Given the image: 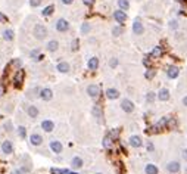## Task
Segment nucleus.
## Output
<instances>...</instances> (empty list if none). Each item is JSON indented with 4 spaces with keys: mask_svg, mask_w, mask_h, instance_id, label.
Returning a JSON list of instances; mask_svg holds the SVG:
<instances>
[{
    "mask_svg": "<svg viewBox=\"0 0 187 174\" xmlns=\"http://www.w3.org/2000/svg\"><path fill=\"white\" fill-rule=\"evenodd\" d=\"M34 35L37 40H43V39H46V35H47V28L41 24H37L34 28Z\"/></svg>",
    "mask_w": 187,
    "mask_h": 174,
    "instance_id": "f257e3e1",
    "label": "nucleus"
},
{
    "mask_svg": "<svg viewBox=\"0 0 187 174\" xmlns=\"http://www.w3.org/2000/svg\"><path fill=\"white\" fill-rule=\"evenodd\" d=\"M121 108H122L124 112H133V111H134V103H133L131 100L124 99L121 102Z\"/></svg>",
    "mask_w": 187,
    "mask_h": 174,
    "instance_id": "f03ea898",
    "label": "nucleus"
},
{
    "mask_svg": "<svg viewBox=\"0 0 187 174\" xmlns=\"http://www.w3.org/2000/svg\"><path fill=\"white\" fill-rule=\"evenodd\" d=\"M99 86H96V84H90L88 87H87V93H88V96L90 98H93V99H96L97 96H99Z\"/></svg>",
    "mask_w": 187,
    "mask_h": 174,
    "instance_id": "7ed1b4c3",
    "label": "nucleus"
},
{
    "mask_svg": "<svg viewBox=\"0 0 187 174\" xmlns=\"http://www.w3.org/2000/svg\"><path fill=\"white\" fill-rule=\"evenodd\" d=\"M69 28V24H68V21L67 19H58V22H56V30L58 31H60V33H63V31H67Z\"/></svg>",
    "mask_w": 187,
    "mask_h": 174,
    "instance_id": "20e7f679",
    "label": "nucleus"
},
{
    "mask_svg": "<svg viewBox=\"0 0 187 174\" xmlns=\"http://www.w3.org/2000/svg\"><path fill=\"white\" fill-rule=\"evenodd\" d=\"M180 74V71H178V68L177 66H167V75L170 77L171 80H174V78H177Z\"/></svg>",
    "mask_w": 187,
    "mask_h": 174,
    "instance_id": "39448f33",
    "label": "nucleus"
},
{
    "mask_svg": "<svg viewBox=\"0 0 187 174\" xmlns=\"http://www.w3.org/2000/svg\"><path fill=\"white\" fill-rule=\"evenodd\" d=\"M22 81H24V71L19 69L16 74H15V78H13V84L15 87H21L22 86Z\"/></svg>",
    "mask_w": 187,
    "mask_h": 174,
    "instance_id": "423d86ee",
    "label": "nucleus"
},
{
    "mask_svg": "<svg viewBox=\"0 0 187 174\" xmlns=\"http://www.w3.org/2000/svg\"><path fill=\"white\" fill-rule=\"evenodd\" d=\"M2 150H3V154H6V155L12 154V152H13V145H12V142L10 140L3 142V143H2Z\"/></svg>",
    "mask_w": 187,
    "mask_h": 174,
    "instance_id": "0eeeda50",
    "label": "nucleus"
},
{
    "mask_svg": "<svg viewBox=\"0 0 187 174\" xmlns=\"http://www.w3.org/2000/svg\"><path fill=\"white\" fill-rule=\"evenodd\" d=\"M113 18H115V21L119 22V24H122V22L127 21V15H125L124 10H117V12H113Z\"/></svg>",
    "mask_w": 187,
    "mask_h": 174,
    "instance_id": "6e6552de",
    "label": "nucleus"
},
{
    "mask_svg": "<svg viewBox=\"0 0 187 174\" xmlns=\"http://www.w3.org/2000/svg\"><path fill=\"white\" fill-rule=\"evenodd\" d=\"M133 31H134V34H137V35L143 34L145 28H143V24L140 22V19H136V21H134V24H133Z\"/></svg>",
    "mask_w": 187,
    "mask_h": 174,
    "instance_id": "1a4fd4ad",
    "label": "nucleus"
},
{
    "mask_svg": "<svg viewBox=\"0 0 187 174\" xmlns=\"http://www.w3.org/2000/svg\"><path fill=\"white\" fill-rule=\"evenodd\" d=\"M50 149L55 152V154H60L62 152V143L60 142H58V140H52L50 142Z\"/></svg>",
    "mask_w": 187,
    "mask_h": 174,
    "instance_id": "9d476101",
    "label": "nucleus"
},
{
    "mask_svg": "<svg viewBox=\"0 0 187 174\" xmlns=\"http://www.w3.org/2000/svg\"><path fill=\"white\" fill-rule=\"evenodd\" d=\"M40 98L43 100H50L53 98V91L50 89H43V90H40Z\"/></svg>",
    "mask_w": 187,
    "mask_h": 174,
    "instance_id": "9b49d317",
    "label": "nucleus"
},
{
    "mask_svg": "<svg viewBox=\"0 0 187 174\" xmlns=\"http://www.w3.org/2000/svg\"><path fill=\"white\" fill-rule=\"evenodd\" d=\"M30 142H31V145H34V146H40L43 143V137L40 134H31V136H30Z\"/></svg>",
    "mask_w": 187,
    "mask_h": 174,
    "instance_id": "f8f14e48",
    "label": "nucleus"
},
{
    "mask_svg": "<svg viewBox=\"0 0 187 174\" xmlns=\"http://www.w3.org/2000/svg\"><path fill=\"white\" fill-rule=\"evenodd\" d=\"M41 128L44 130V131L50 133V131H53V128H55V124L52 123L50 120H44V121L41 123Z\"/></svg>",
    "mask_w": 187,
    "mask_h": 174,
    "instance_id": "ddd939ff",
    "label": "nucleus"
},
{
    "mask_svg": "<svg viewBox=\"0 0 187 174\" xmlns=\"http://www.w3.org/2000/svg\"><path fill=\"white\" fill-rule=\"evenodd\" d=\"M130 145H131L133 148H140V146L143 145V142H142V139H140L138 136H131V137H130Z\"/></svg>",
    "mask_w": 187,
    "mask_h": 174,
    "instance_id": "4468645a",
    "label": "nucleus"
},
{
    "mask_svg": "<svg viewBox=\"0 0 187 174\" xmlns=\"http://www.w3.org/2000/svg\"><path fill=\"white\" fill-rule=\"evenodd\" d=\"M167 170H168L170 173H178L180 171V164L177 162V161H172V162H170V164L167 165Z\"/></svg>",
    "mask_w": 187,
    "mask_h": 174,
    "instance_id": "2eb2a0df",
    "label": "nucleus"
},
{
    "mask_svg": "<svg viewBox=\"0 0 187 174\" xmlns=\"http://www.w3.org/2000/svg\"><path fill=\"white\" fill-rule=\"evenodd\" d=\"M106 98H108V99H118L119 91L117 90V89H108V90H106Z\"/></svg>",
    "mask_w": 187,
    "mask_h": 174,
    "instance_id": "dca6fc26",
    "label": "nucleus"
},
{
    "mask_svg": "<svg viewBox=\"0 0 187 174\" xmlns=\"http://www.w3.org/2000/svg\"><path fill=\"white\" fill-rule=\"evenodd\" d=\"M158 98H159V100H162V102L170 99V91H168V89H162V90L158 93Z\"/></svg>",
    "mask_w": 187,
    "mask_h": 174,
    "instance_id": "f3484780",
    "label": "nucleus"
},
{
    "mask_svg": "<svg viewBox=\"0 0 187 174\" xmlns=\"http://www.w3.org/2000/svg\"><path fill=\"white\" fill-rule=\"evenodd\" d=\"M162 55H164V49H162L161 46H156V47L150 52V56H152V58H161Z\"/></svg>",
    "mask_w": 187,
    "mask_h": 174,
    "instance_id": "a211bd4d",
    "label": "nucleus"
},
{
    "mask_svg": "<svg viewBox=\"0 0 187 174\" xmlns=\"http://www.w3.org/2000/svg\"><path fill=\"white\" fill-rule=\"evenodd\" d=\"M88 69H92V71H96L97 69V66H99V59L97 58H92L88 59Z\"/></svg>",
    "mask_w": 187,
    "mask_h": 174,
    "instance_id": "6ab92c4d",
    "label": "nucleus"
},
{
    "mask_svg": "<svg viewBox=\"0 0 187 174\" xmlns=\"http://www.w3.org/2000/svg\"><path fill=\"white\" fill-rule=\"evenodd\" d=\"M71 165H72V168H81L83 167V159L80 157H75V158H72V161H71Z\"/></svg>",
    "mask_w": 187,
    "mask_h": 174,
    "instance_id": "aec40b11",
    "label": "nucleus"
},
{
    "mask_svg": "<svg viewBox=\"0 0 187 174\" xmlns=\"http://www.w3.org/2000/svg\"><path fill=\"white\" fill-rule=\"evenodd\" d=\"M27 114L31 117V118H37V115H38V109L35 108V106H27Z\"/></svg>",
    "mask_w": 187,
    "mask_h": 174,
    "instance_id": "412c9836",
    "label": "nucleus"
},
{
    "mask_svg": "<svg viewBox=\"0 0 187 174\" xmlns=\"http://www.w3.org/2000/svg\"><path fill=\"white\" fill-rule=\"evenodd\" d=\"M145 171H146V174H158V167L153 165V164H147Z\"/></svg>",
    "mask_w": 187,
    "mask_h": 174,
    "instance_id": "4be33fe9",
    "label": "nucleus"
},
{
    "mask_svg": "<svg viewBox=\"0 0 187 174\" xmlns=\"http://www.w3.org/2000/svg\"><path fill=\"white\" fill-rule=\"evenodd\" d=\"M58 71H59V72H68L69 64H67V62H59V64H58Z\"/></svg>",
    "mask_w": 187,
    "mask_h": 174,
    "instance_id": "5701e85b",
    "label": "nucleus"
},
{
    "mask_svg": "<svg viewBox=\"0 0 187 174\" xmlns=\"http://www.w3.org/2000/svg\"><path fill=\"white\" fill-rule=\"evenodd\" d=\"M112 142H113V139H112V136H111V134L105 136V139H103V146L109 149V148L112 146Z\"/></svg>",
    "mask_w": 187,
    "mask_h": 174,
    "instance_id": "b1692460",
    "label": "nucleus"
},
{
    "mask_svg": "<svg viewBox=\"0 0 187 174\" xmlns=\"http://www.w3.org/2000/svg\"><path fill=\"white\" fill-rule=\"evenodd\" d=\"M3 39L8 40V42H12L13 40V31L12 30H5L3 31Z\"/></svg>",
    "mask_w": 187,
    "mask_h": 174,
    "instance_id": "393cba45",
    "label": "nucleus"
},
{
    "mask_svg": "<svg viewBox=\"0 0 187 174\" xmlns=\"http://www.w3.org/2000/svg\"><path fill=\"white\" fill-rule=\"evenodd\" d=\"M59 47V43L56 42V40H52V42L47 43V49L50 50V52H55V50H58Z\"/></svg>",
    "mask_w": 187,
    "mask_h": 174,
    "instance_id": "a878e982",
    "label": "nucleus"
},
{
    "mask_svg": "<svg viewBox=\"0 0 187 174\" xmlns=\"http://www.w3.org/2000/svg\"><path fill=\"white\" fill-rule=\"evenodd\" d=\"M118 6L121 8V10H127L130 8V3L128 0H118Z\"/></svg>",
    "mask_w": 187,
    "mask_h": 174,
    "instance_id": "bb28decb",
    "label": "nucleus"
},
{
    "mask_svg": "<svg viewBox=\"0 0 187 174\" xmlns=\"http://www.w3.org/2000/svg\"><path fill=\"white\" fill-rule=\"evenodd\" d=\"M31 58L34 59V61H41V59H43V55H40V52L35 49V50H33V52H31Z\"/></svg>",
    "mask_w": 187,
    "mask_h": 174,
    "instance_id": "cd10ccee",
    "label": "nucleus"
},
{
    "mask_svg": "<svg viewBox=\"0 0 187 174\" xmlns=\"http://www.w3.org/2000/svg\"><path fill=\"white\" fill-rule=\"evenodd\" d=\"M53 10H55V8H53V6H47V8H44L43 9V17H49V15H52V12H53Z\"/></svg>",
    "mask_w": 187,
    "mask_h": 174,
    "instance_id": "c85d7f7f",
    "label": "nucleus"
},
{
    "mask_svg": "<svg viewBox=\"0 0 187 174\" xmlns=\"http://www.w3.org/2000/svg\"><path fill=\"white\" fill-rule=\"evenodd\" d=\"M18 134H19V137H22V139H24V137L27 136L25 127H22V125H21V127H18Z\"/></svg>",
    "mask_w": 187,
    "mask_h": 174,
    "instance_id": "c756f323",
    "label": "nucleus"
},
{
    "mask_svg": "<svg viewBox=\"0 0 187 174\" xmlns=\"http://www.w3.org/2000/svg\"><path fill=\"white\" fill-rule=\"evenodd\" d=\"M112 34H113L115 37H118V35H121V34H122V28H121V27H115V28L112 30Z\"/></svg>",
    "mask_w": 187,
    "mask_h": 174,
    "instance_id": "7c9ffc66",
    "label": "nucleus"
},
{
    "mask_svg": "<svg viewBox=\"0 0 187 174\" xmlns=\"http://www.w3.org/2000/svg\"><path fill=\"white\" fill-rule=\"evenodd\" d=\"M145 77L147 78V80H152L153 77H155V71H153V69H147V71H146V74H145Z\"/></svg>",
    "mask_w": 187,
    "mask_h": 174,
    "instance_id": "2f4dec72",
    "label": "nucleus"
},
{
    "mask_svg": "<svg viewBox=\"0 0 187 174\" xmlns=\"http://www.w3.org/2000/svg\"><path fill=\"white\" fill-rule=\"evenodd\" d=\"M50 173L52 174H65L67 173V170H62V168H52Z\"/></svg>",
    "mask_w": 187,
    "mask_h": 174,
    "instance_id": "473e14b6",
    "label": "nucleus"
},
{
    "mask_svg": "<svg viewBox=\"0 0 187 174\" xmlns=\"http://www.w3.org/2000/svg\"><path fill=\"white\" fill-rule=\"evenodd\" d=\"M155 98H156V94H155L153 91H149V93H147V96H146V100H147V102H153Z\"/></svg>",
    "mask_w": 187,
    "mask_h": 174,
    "instance_id": "72a5a7b5",
    "label": "nucleus"
},
{
    "mask_svg": "<svg viewBox=\"0 0 187 174\" xmlns=\"http://www.w3.org/2000/svg\"><path fill=\"white\" fill-rule=\"evenodd\" d=\"M93 114L97 117L99 120L102 118V112H100V108H99V106H94V108H93Z\"/></svg>",
    "mask_w": 187,
    "mask_h": 174,
    "instance_id": "f704fd0d",
    "label": "nucleus"
},
{
    "mask_svg": "<svg viewBox=\"0 0 187 174\" xmlns=\"http://www.w3.org/2000/svg\"><path fill=\"white\" fill-rule=\"evenodd\" d=\"M88 31H90V25H88V24H83V27H81V33L87 34Z\"/></svg>",
    "mask_w": 187,
    "mask_h": 174,
    "instance_id": "c9c22d12",
    "label": "nucleus"
},
{
    "mask_svg": "<svg viewBox=\"0 0 187 174\" xmlns=\"http://www.w3.org/2000/svg\"><path fill=\"white\" fill-rule=\"evenodd\" d=\"M40 3H41V0H30V5H31L33 8H37V6H40Z\"/></svg>",
    "mask_w": 187,
    "mask_h": 174,
    "instance_id": "e433bc0d",
    "label": "nucleus"
},
{
    "mask_svg": "<svg viewBox=\"0 0 187 174\" xmlns=\"http://www.w3.org/2000/svg\"><path fill=\"white\" fill-rule=\"evenodd\" d=\"M175 125H177V121H175V120H171V118H170V121H168V127H171V128L174 130V128H175Z\"/></svg>",
    "mask_w": 187,
    "mask_h": 174,
    "instance_id": "4c0bfd02",
    "label": "nucleus"
},
{
    "mask_svg": "<svg viewBox=\"0 0 187 174\" xmlns=\"http://www.w3.org/2000/svg\"><path fill=\"white\" fill-rule=\"evenodd\" d=\"M21 64H22V62H21V59H15V61H12V62H10V65H13V66H21Z\"/></svg>",
    "mask_w": 187,
    "mask_h": 174,
    "instance_id": "58836bf2",
    "label": "nucleus"
},
{
    "mask_svg": "<svg viewBox=\"0 0 187 174\" xmlns=\"http://www.w3.org/2000/svg\"><path fill=\"white\" fill-rule=\"evenodd\" d=\"M109 65H111L112 68H115V66L118 65V59H115V58H113V59H111V62H109Z\"/></svg>",
    "mask_w": 187,
    "mask_h": 174,
    "instance_id": "ea45409f",
    "label": "nucleus"
},
{
    "mask_svg": "<svg viewBox=\"0 0 187 174\" xmlns=\"http://www.w3.org/2000/svg\"><path fill=\"white\" fill-rule=\"evenodd\" d=\"M71 49L72 50H78V40H74V42H72V47H71Z\"/></svg>",
    "mask_w": 187,
    "mask_h": 174,
    "instance_id": "a19ab883",
    "label": "nucleus"
},
{
    "mask_svg": "<svg viewBox=\"0 0 187 174\" xmlns=\"http://www.w3.org/2000/svg\"><path fill=\"white\" fill-rule=\"evenodd\" d=\"M118 134H119V130H113V131L111 133L112 139H117V137H118Z\"/></svg>",
    "mask_w": 187,
    "mask_h": 174,
    "instance_id": "79ce46f5",
    "label": "nucleus"
},
{
    "mask_svg": "<svg viewBox=\"0 0 187 174\" xmlns=\"http://www.w3.org/2000/svg\"><path fill=\"white\" fill-rule=\"evenodd\" d=\"M6 21H8V18H6L3 13H2V12H0V22H6Z\"/></svg>",
    "mask_w": 187,
    "mask_h": 174,
    "instance_id": "37998d69",
    "label": "nucleus"
},
{
    "mask_svg": "<svg viewBox=\"0 0 187 174\" xmlns=\"http://www.w3.org/2000/svg\"><path fill=\"white\" fill-rule=\"evenodd\" d=\"M143 64H145L146 66H150V62H149V58H145V59H143Z\"/></svg>",
    "mask_w": 187,
    "mask_h": 174,
    "instance_id": "c03bdc74",
    "label": "nucleus"
},
{
    "mask_svg": "<svg viewBox=\"0 0 187 174\" xmlns=\"http://www.w3.org/2000/svg\"><path fill=\"white\" fill-rule=\"evenodd\" d=\"M170 27L175 30V28H177V22H175V21H171V25H170Z\"/></svg>",
    "mask_w": 187,
    "mask_h": 174,
    "instance_id": "a18cd8bd",
    "label": "nucleus"
},
{
    "mask_svg": "<svg viewBox=\"0 0 187 174\" xmlns=\"http://www.w3.org/2000/svg\"><path fill=\"white\" fill-rule=\"evenodd\" d=\"M83 2H84L85 5H88V6H90V5H93V2H94V0H83Z\"/></svg>",
    "mask_w": 187,
    "mask_h": 174,
    "instance_id": "49530a36",
    "label": "nucleus"
},
{
    "mask_svg": "<svg viewBox=\"0 0 187 174\" xmlns=\"http://www.w3.org/2000/svg\"><path fill=\"white\" fill-rule=\"evenodd\" d=\"M147 150H150V152L153 150V145H152V143H147Z\"/></svg>",
    "mask_w": 187,
    "mask_h": 174,
    "instance_id": "de8ad7c7",
    "label": "nucleus"
},
{
    "mask_svg": "<svg viewBox=\"0 0 187 174\" xmlns=\"http://www.w3.org/2000/svg\"><path fill=\"white\" fill-rule=\"evenodd\" d=\"M74 0H62V3H65V5H71Z\"/></svg>",
    "mask_w": 187,
    "mask_h": 174,
    "instance_id": "09e8293b",
    "label": "nucleus"
},
{
    "mask_svg": "<svg viewBox=\"0 0 187 174\" xmlns=\"http://www.w3.org/2000/svg\"><path fill=\"white\" fill-rule=\"evenodd\" d=\"M183 158H184V159H187V149L183 152Z\"/></svg>",
    "mask_w": 187,
    "mask_h": 174,
    "instance_id": "8fccbe9b",
    "label": "nucleus"
},
{
    "mask_svg": "<svg viewBox=\"0 0 187 174\" xmlns=\"http://www.w3.org/2000/svg\"><path fill=\"white\" fill-rule=\"evenodd\" d=\"M183 103H184V106H187V96L183 99Z\"/></svg>",
    "mask_w": 187,
    "mask_h": 174,
    "instance_id": "3c124183",
    "label": "nucleus"
},
{
    "mask_svg": "<svg viewBox=\"0 0 187 174\" xmlns=\"http://www.w3.org/2000/svg\"><path fill=\"white\" fill-rule=\"evenodd\" d=\"M65 174H77V173H71V171H68V170H67V173Z\"/></svg>",
    "mask_w": 187,
    "mask_h": 174,
    "instance_id": "603ef678",
    "label": "nucleus"
},
{
    "mask_svg": "<svg viewBox=\"0 0 187 174\" xmlns=\"http://www.w3.org/2000/svg\"><path fill=\"white\" fill-rule=\"evenodd\" d=\"M12 174H16V171H13V173H12Z\"/></svg>",
    "mask_w": 187,
    "mask_h": 174,
    "instance_id": "864d4df0",
    "label": "nucleus"
},
{
    "mask_svg": "<svg viewBox=\"0 0 187 174\" xmlns=\"http://www.w3.org/2000/svg\"><path fill=\"white\" fill-rule=\"evenodd\" d=\"M96 174H102V173H96Z\"/></svg>",
    "mask_w": 187,
    "mask_h": 174,
    "instance_id": "5fc2aeb1",
    "label": "nucleus"
}]
</instances>
